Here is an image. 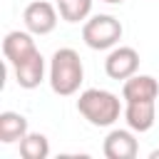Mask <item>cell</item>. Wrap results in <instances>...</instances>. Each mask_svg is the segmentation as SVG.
Masks as SVG:
<instances>
[{
  "label": "cell",
  "mask_w": 159,
  "mask_h": 159,
  "mask_svg": "<svg viewBox=\"0 0 159 159\" xmlns=\"http://www.w3.org/2000/svg\"><path fill=\"white\" fill-rule=\"evenodd\" d=\"M84 80V67L72 47H60L50 60V87L60 97H70L80 89Z\"/></svg>",
  "instance_id": "6da1fadb"
},
{
  "label": "cell",
  "mask_w": 159,
  "mask_h": 159,
  "mask_svg": "<svg viewBox=\"0 0 159 159\" xmlns=\"http://www.w3.org/2000/svg\"><path fill=\"white\" fill-rule=\"evenodd\" d=\"M77 112L94 127H112L119 114H122V104L119 97L107 92V89H84L77 99Z\"/></svg>",
  "instance_id": "7a4b0ae2"
},
{
  "label": "cell",
  "mask_w": 159,
  "mask_h": 159,
  "mask_svg": "<svg viewBox=\"0 0 159 159\" xmlns=\"http://www.w3.org/2000/svg\"><path fill=\"white\" fill-rule=\"evenodd\" d=\"M122 22L114 15H94L82 25V40L92 50H109L122 40Z\"/></svg>",
  "instance_id": "3957f363"
},
{
  "label": "cell",
  "mask_w": 159,
  "mask_h": 159,
  "mask_svg": "<svg viewBox=\"0 0 159 159\" xmlns=\"http://www.w3.org/2000/svg\"><path fill=\"white\" fill-rule=\"evenodd\" d=\"M22 20H25V27L32 35H50L57 27V10L47 0H35L25 7Z\"/></svg>",
  "instance_id": "277c9868"
},
{
  "label": "cell",
  "mask_w": 159,
  "mask_h": 159,
  "mask_svg": "<svg viewBox=\"0 0 159 159\" xmlns=\"http://www.w3.org/2000/svg\"><path fill=\"white\" fill-rule=\"evenodd\" d=\"M37 52H40V50H37V45H35V40H32V32H30V30H27V32L12 30V32H7L5 40H2V55H5V60H7L12 67H17L20 62L30 60V57L37 55Z\"/></svg>",
  "instance_id": "5b68a950"
},
{
  "label": "cell",
  "mask_w": 159,
  "mask_h": 159,
  "mask_svg": "<svg viewBox=\"0 0 159 159\" xmlns=\"http://www.w3.org/2000/svg\"><path fill=\"white\" fill-rule=\"evenodd\" d=\"M139 70V52L134 47H114L104 60V72L112 80H129Z\"/></svg>",
  "instance_id": "8992f818"
},
{
  "label": "cell",
  "mask_w": 159,
  "mask_h": 159,
  "mask_svg": "<svg viewBox=\"0 0 159 159\" xmlns=\"http://www.w3.org/2000/svg\"><path fill=\"white\" fill-rule=\"evenodd\" d=\"M102 152L107 159H134L139 152V144H137L132 129H112L104 137Z\"/></svg>",
  "instance_id": "52a82bcc"
},
{
  "label": "cell",
  "mask_w": 159,
  "mask_h": 159,
  "mask_svg": "<svg viewBox=\"0 0 159 159\" xmlns=\"http://www.w3.org/2000/svg\"><path fill=\"white\" fill-rule=\"evenodd\" d=\"M159 94V82L152 75H132L124 80L122 97L124 102H157Z\"/></svg>",
  "instance_id": "ba28073f"
},
{
  "label": "cell",
  "mask_w": 159,
  "mask_h": 159,
  "mask_svg": "<svg viewBox=\"0 0 159 159\" xmlns=\"http://www.w3.org/2000/svg\"><path fill=\"white\" fill-rule=\"evenodd\" d=\"M124 119L132 132H149L157 119V102H127Z\"/></svg>",
  "instance_id": "9c48e42d"
},
{
  "label": "cell",
  "mask_w": 159,
  "mask_h": 159,
  "mask_svg": "<svg viewBox=\"0 0 159 159\" xmlns=\"http://www.w3.org/2000/svg\"><path fill=\"white\" fill-rule=\"evenodd\" d=\"M15 80H17V84H20L22 89H35V87H40V82L45 80V57L37 52V55H32L30 60L20 62V65L15 67Z\"/></svg>",
  "instance_id": "30bf717a"
},
{
  "label": "cell",
  "mask_w": 159,
  "mask_h": 159,
  "mask_svg": "<svg viewBox=\"0 0 159 159\" xmlns=\"http://www.w3.org/2000/svg\"><path fill=\"white\" fill-rule=\"evenodd\" d=\"M27 134V119L17 112H2L0 114V142L2 144H12L20 142Z\"/></svg>",
  "instance_id": "8fae6325"
},
{
  "label": "cell",
  "mask_w": 159,
  "mask_h": 159,
  "mask_svg": "<svg viewBox=\"0 0 159 159\" xmlns=\"http://www.w3.org/2000/svg\"><path fill=\"white\" fill-rule=\"evenodd\" d=\"M20 157L22 159H47L50 157V142L40 132H27L20 139Z\"/></svg>",
  "instance_id": "7c38bea8"
},
{
  "label": "cell",
  "mask_w": 159,
  "mask_h": 159,
  "mask_svg": "<svg viewBox=\"0 0 159 159\" xmlns=\"http://www.w3.org/2000/svg\"><path fill=\"white\" fill-rule=\"evenodd\" d=\"M60 17L65 22H80L87 20L92 12V0H57Z\"/></svg>",
  "instance_id": "4fadbf2b"
},
{
  "label": "cell",
  "mask_w": 159,
  "mask_h": 159,
  "mask_svg": "<svg viewBox=\"0 0 159 159\" xmlns=\"http://www.w3.org/2000/svg\"><path fill=\"white\" fill-rule=\"evenodd\" d=\"M149 159H159V149H154V152L149 154Z\"/></svg>",
  "instance_id": "5bb4252c"
},
{
  "label": "cell",
  "mask_w": 159,
  "mask_h": 159,
  "mask_svg": "<svg viewBox=\"0 0 159 159\" xmlns=\"http://www.w3.org/2000/svg\"><path fill=\"white\" fill-rule=\"evenodd\" d=\"M102 2H109V5H119V2H124V0H102Z\"/></svg>",
  "instance_id": "9a60e30c"
}]
</instances>
